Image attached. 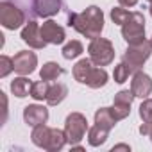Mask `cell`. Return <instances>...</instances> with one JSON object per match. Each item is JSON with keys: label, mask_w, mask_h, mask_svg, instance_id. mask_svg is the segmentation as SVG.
<instances>
[{"label": "cell", "mask_w": 152, "mask_h": 152, "mask_svg": "<svg viewBox=\"0 0 152 152\" xmlns=\"http://www.w3.org/2000/svg\"><path fill=\"white\" fill-rule=\"evenodd\" d=\"M72 73H73V79L77 83L86 84V86H90L93 90H99V88L107 84V72L104 68L97 66L90 57L75 63Z\"/></svg>", "instance_id": "obj_2"}, {"label": "cell", "mask_w": 152, "mask_h": 152, "mask_svg": "<svg viewBox=\"0 0 152 152\" xmlns=\"http://www.w3.org/2000/svg\"><path fill=\"white\" fill-rule=\"evenodd\" d=\"M15 70V63L13 57L7 56H0V77H7V75Z\"/></svg>", "instance_id": "obj_25"}, {"label": "cell", "mask_w": 152, "mask_h": 152, "mask_svg": "<svg viewBox=\"0 0 152 152\" xmlns=\"http://www.w3.org/2000/svg\"><path fill=\"white\" fill-rule=\"evenodd\" d=\"M129 16H131V11L124 9V7H113L111 9V20L115 23H118V25H124Z\"/></svg>", "instance_id": "obj_23"}, {"label": "cell", "mask_w": 152, "mask_h": 152, "mask_svg": "<svg viewBox=\"0 0 152 152\" xmlns=\"http://www.w3.org/2000/svg\"><path fill=\"white\" fill-rule=\"evenodd\" d=\"M118 4H120L122 7H132V6L138 4V0H118Z\"/></svg>", "instance_id": "obj_28"}, {"label": "cell", "mask_w": 152, "mask_h": 152, "mask_svg": "<svg viewBox=\"0 0 152 152\" xmlns=\"http://www.w3.org/2000/svg\"><path fill=\"white\" fill-rule=\"evenodd\" d=\"M63 7V0H32V9L36 16L48 18L54 16L61 11Z\"/></svg>", "instance_id": "obj_14"}, {"label": "cell", "mask_w": 152, "mask_h": 152, "mask_svg": "<svg viewBox=\"0 0 152 152\" xmlns=\"http://www.w3.org/2000/svg\"><path fill=\"white\" fill-rule=\"evenodd\" d=\"M13 63H15V72L18 75H31L38 66V56L29 50H20L13 57Z\"/></svg>", "instance_id": "obj_9"}, {"label": "cell", "mask_w": 152, "mask_h": 152, "mask_svg": "<svg viewBox=\"0 0 152 152\" xmlns=\"http://www.w3.org/2000/svg\"><path fill=\"white\" fill-rule=\"evenodd\" d=\"M140 118L143 122H152V99H145L140 106Z\"/></svg>", "instance_id": "obj_26"}, {"label": "cell", "mask_w": 152, "mask_h": 152, "mask_svg": "<svg viewBox=\"0 0 152 152\" xmlns=\"http://www.w3.org/2000/svg\"><path fill=\"white\" fill-rule=\"evenodd\" d=\"M22 39H23V43H27L29 47L38 48V50L39 48H45V45H47V41L41 36V27L34 20L27 22L25 27L22 29Z\"/></svg>", "instance_id": "obj_11"}, {"label": "cell", "mask_w": 152, "mask_h": 152, "mask_svg": "<svg viewBox=\"0 0 152 152\" xmlns=\"http://www.w3.org/2000/svg\"><path fill=\"white\" fill-rule=\"evenodd\" d=\"M66 95H68V88H66L64 84H61V83L52 84V86L48 88L47 104H48V106H57V104H61V102L66 99Z\"/></svg>", "instance_id": "obj_17"}, {"label": "cell", "mask_w": 152, "mask_h": 152, "mask_svg": "<svg viewBox=\"0 0 152 152\" xmlns=\"http://www.w3.org/2000/svg\"><path fill=\"white\" fill-rule=\"evenodd\" d=\"M140 132L143 136H148L150 141H152V122H143V125L140 127Z\"/></svg>", "instance_id": "obj_27"}, {"label": "cell", "mask_w": 152, "mask_h": 152, "mask_svg": "<svg viewBox=\"0 0 152 152\" xmlns=\"http://www.w3.org/2000/svg\"><path fill=\"white\" fill-rule=\"evenodd\" d=\"M115 150H131V147L125 145V143H120V145H115V147H113V152H115Z\"/></svg>", "instance_id": "obj_29"}, {"label": "cell", "mask_w": 152, "mask_h": 152, "mask_svg": "<svg viewBox=\"0 0 152 152\" xmlns=\"http://www.w3.org/2000/svg\"><path fill=\"white\" fill-rule=\"evenodd\" d=\"M90 131L88 127V120L83 113H70L64 120V134H66V141L68 145H79L83 141V138L86 136V132Z\"/></svg>", "instance_id": "obj_4"}, {"label": "cell", "mask_w": 152, "mask_h": 152, "mask_svg": "<svg viewBox=\"0 0 152 152\" xmlns=\"http://www.w3.org/2000/svg\"><path fill=\"white\" fill-rule=\"evenodd\" d=\"M150 54H152V45H150V41L145 39L141 43L129 45L127 50H125V54H124V57H122V61L132 72H138V70H141V66L145 64V61L150 57Z\"/></svg>", "instance_id": "obj_7"}, {"label": "cell", "mask_w": 152, "mask_h": 152, "mask_svg": "<svg viewBox=\"0 0 152 152\" xmlns=\"http://www.w3.org/2000/svg\"><path fill=\"white\" fill-rule=\"evenodd\" d=\"M31 140H32V143H34L36 147L45 148V150H48V152H57V150H61V148L68 143L64 131L47 127L45 124H41V125H38V127H32Z\"/></svg>", "instance_id": "obj_3"}, {"label": "cell", "mask_w": 152, "mask_h": 152, "mask_svg": "<svg viewBox=\"0 0 152 152\" xmlns=\"http://www.w3.org/2000/svg\"><path fill=\"white\" fill-rule=\"evenodd\" d=\"M95 124L111 131L116 125V118L113 116L111 107H100V109H97V113H95Z\"/></svg>", "instance_id": "obj_18"}, {"label": "cell", "mask_w": 152, "mask_h": 152, "mask_svg": "<svg viewBox=\"0 0 152 152\" xmlns=\"http://www.w3.org/2000/svg\"><path fill=\"white\" fill-rule=\"evenodd\" d=\"M41 36L47 43L50 45H61L66 38V32L61 25H57L54 20H47L41 25Z\"/></svg>", "instance_id": "obj_12"}, {"label": "cell", "mask_w": 152, "mask_h": 152, "mask_svg": "<svg viewBox=\"0 0 152 152\" xmlns=\"http://www.w3.org/2000/svg\"><path fill=\"white\" fill-rule=\"evenodd\" d=\"M88 52H90V59L97 66H107L115 59V47H113V43L109 39H106V38H100V36L91 39V43L88 47Z\"/></svg>", "instance_id": "obj_6"}, {"label": "cell", "mask_w": 152, "mask_h": 152, "mask_svg": "<svg viewBox=\"0 0 152 152\" xmlns=\"http://www.w3.org/2000/svg\"><path fill=\"white\" fill-rule=\"evenodd\" d=\"M107 136H109V129H106V127L95 124V125L90 127V131H88V143H90L91 147H100V145L106 143Z\"/></svg>", "instance_id": "obj_15"}, {"label": "cell", "mask_w": 152, "mask_h": 152, "mask_svg": "<svg viewBox=\"0 0 152 152\" xmlns=\"http://www.w3.org/2000/svg\"><path fill=\"white\" fill-rule=\"evenodd\" d=\"M23 120L31 127H38L41 124H47L48 120V109L39 104H31L23 109Z\"/></svg>", "instance_id": "obj_13"}, {"label": "cell", "mask_w": 152, "mask_h": 152, "mask_svg": "<svg viewBox=\"0 0 152 152\" xmlns=\"http://www.w3.org/2000/svg\"><path fill=\"white\" fill-rule=\"evenodd\" d=\"M134 93L131 90H122L115 95V104H120V106H132V100H134Z\"/></svg>", "instance_id": "obj_24"}, {"label": "cell", "mask_w": 152, "mask_h": 152, "mask_svg": "<svg viewBox=\"0 0 152 152\" xmlns=\"http://www.w3.org/2000/svg\"><path fill=\"white\" fill-rule=\"evenodd\" d=\"M68 25L73 27L84 38L95 39L100 36V32L104 29V13L97 6H90L83 13H70L68 15Z\"/></svg>", "instance_id": "obj_1"}, {"label": "cell", "mask_w": 152, "mask_h": 152, "mask_svg": "<svg viewBox=\"0 0 152 152\" xmlns=\"http://www.w3.org/2000/svg\"><path fill=\"white\" fill-rule=\"evenodd\" d=\"M83 52H84V47H83V43H81L79 39H72V41H68V43L63 47V57L68 59V61L79 57Z\"/></svg>", "instance_id": "obj_20"}, {"label": "cell", "mask_w": 152, "mask_h": 152, "mask_svg": "<svg viewBox=\"0 0 152 152\" xmlns=\"http://www.w3.org/2000/svg\"><path fill=\"white\" fill-rule=\"evenodd\" d=\"M0 23L7 31L20 29L25 23V15L13 2H2L0 4Z\"/></svg>", "instance_id": "obj_8"}, {"label": "cell", "mask_w": 152, "mask_h": 152, "mask_svg": "<svg viewBox=\"0 0 152 152\" xmlns=\"http://www.w3.org/2000/svg\"><path fill=\"white\" fill-rule=\"evenodd\" d=\"M134 72L122 61L120 64H116L115 66V72H113V79H115V83H118V84H122V83H125L127 79H129V75H132Z\"/></svg>", "instance_id": "obj_22"}, {"label": "cell", "mask_w": 152, "mask_h": 152, "mask_svg": "<svg viewBox=\"0 0 152 152\" xmlns=\"http://www.w3.org/2000/svg\"><path fill=\"white\" fill-rule=\"evenodd\" d=\"M131 91L134 93V97L148 99V95L152 93V79H150V75H147L141 70L134 72L132 73V81H131Z\"/></svg>", "instance_id": "obj_10"}, {"label": "cell", "mask_w": 152, "mask_h": 152, "mask_svg": "<svg viewBox=\"0 0 152 152\" xmlns=\"http://www.w3.org/2000/svg\"><path fill=\"white\" fill-rule=\"evenodd\" d=\"M148 11H150V16H152V4H150V7H148Z\"/></svg>", "instance_id": "obj_30"}, {"label": "cell", "mask_w": 152, "mask_h": 152, "mask_svg": "<svg viewBox=\"0 0 152 152\" xmlns=\"http://www.w3.org/2000/svg\"><path fill=\"white\" fill-rule=\"evenodd\" d=\"M48 81H38V83H32V88H31V97L34 100H47V95H48Z\"/></svg>", "instance_id": "obj_21"}, {"label": "cell", "mask_w": 152, "mask_h": 152, "mask_svg": "<svg viewBox=\"0 0 152 152\" xmlns=\"http://www.w3.org/2000/svg\"><path fill=\"white\" fill-rule=\"evenodd\" d=\"M148 2H150V4H152V0H148Z\"/></svg>", "instance_id": "obj_32"}, {"label": "cell", "mask_w": 152, "mask_h": 152, "mask_svg": "<svg viewBox=\"0 0 152 152\" xmlns=\"http://www.w3.org/2000/svg\"><path fill=\"white\" fill-rule=\"evenodd\" d=\"M63 73H64V70H63L57 63L48 61V63H45V64L41 66V70H39V77H41L43 81H56L59 75H63Z\"/></svg>", "instance_id": "obj_19"}, {"label": "cell", "mask_w": 152, "mask_h": 152, "mask_svg": "<svg viewBox=\"0 0 152 152\" xmlns=\"http://www.w3.org/2000/svg\"><path fill=\"white\" fill-rule=\"evenodd\" d=\"M122 36L127 41V45L145 41V16H143V13H140V11L131 13L127 22L122 25Z\"/></svg>", "instance_id": "obj_5"}, {"label": "cell", "mask_w": 152, "mask_h": 152, "mask_svg": "<svg viewBox=\"0 0 152 152\" xmlns=\"http://www.w3.org/2000/svg\"><path fill=\"white\" fill-rule=\"evenodd\" d=\"M150 45H152V38H150Z\"/></svg>", "instance_id": "obj_31"}, {"label": "cell", "mask_w": 152, "mask_h": 152, "mask_svg": "<svg viewBox=\"0 0 152 152\" xmlns=\"http://www.w3.org/2000/svg\"><path fill=\"white\" fill-rule=\"evenodd\" d=\"M31 88H32V83L25 77V75L15 77V81L11 83V91H13V95L18 97V99H23V97L31 95Z\"/></svg>", "instance_id": "obj_16"}]
</instances>
